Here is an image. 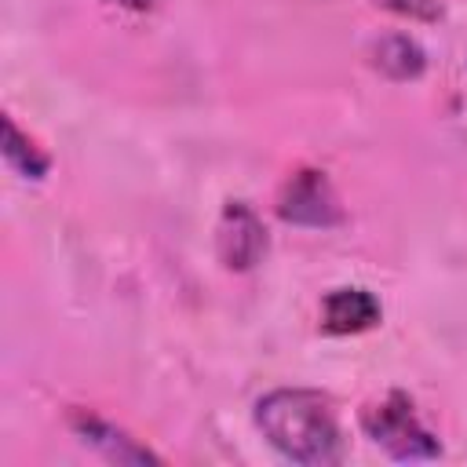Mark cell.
Returning a JSON list of instances; mask_svg holds the SVG:
<instances>
[{
	"label": "cell",
	"instance_id": "4",
	"mask_svg": "<svg viewBox=\"0 0 467 467\" xmlns=\"http://www.w3.org/2000/svg\"><path fill=\"white\" fill-rule=\"evenodd\" d=\"M215 248H219V259L226 270H252L263 252H266V226L263 219L234 201L223 208V219H219V234H215Z\"/></svg>",
	"mask_w": 467,
	"mask_h": 467
},
{
	"label": "cell",
	"instance_id": "3",
	"mask_svg": "<svg viewBox=\"0 0 467 467\" xmlns=\"http://www.w3.org/2000/svg\"><path fill=\"white\" fill-rule=\"evenodd\" d=\"M277 215L292 226H336L343 219L339 201L328 186V179L321 171H296L277 197Z\"/></svg>",
	"mask_w": 467,
	"mask_h": 467
},
{
	"label": "cell",
	"instance_id": "5",
	"mask_svg": "<svg viewBox=\"0 0 467 467\" xmlns=\"http://www.w3.org/2000/svg\"><path fill=\"white\" fill-rule=\"evenodd\" d=\"M379 321V303L365 288H336L321 303V328L332 336H354Z\"/></svg>",
	"mask_w": 467,
	"mask_h": 467
},
{
	"label": "cell",
	"instance_id": "7",
	"mask_svg": "<svg viewBox=\"0 0 467 467\" xmlns=\"http://www.w3.org/2000/svg\"><path fill=\"white\" fill-rule=\"evenodd\" d=\"M73 427L84 434V441H91L95 449H102V452H106L109 460H117V463H157V456H153L150 449H142L135 438L113 431L109 423H102V420H95V416L77 412V416H73Z\"/></svg>",
	"mask_w": 467,
	"mask_h": 467
},
{
	"label": "cell",
	"instance_id": "6",
	"mask_svg": "<svg viewBox=\"0 0 467 467\" xmlns=\"http://www.w3.org/2000/svg\"><path fill=\"white\" fill-rule=\"evenodd\" d=\"M372 66L390 80H416L427 66V55L412 36L390 33V36H379L372 44Z\"/></svg>",
	"mask_w": 467,
	"mask_h": 467
},
{
	"label": "cell",
	"instance_id": "10",
	"mask_svg": "<svg viewBox=\"0 0 467 467\" xmlns=\"http://www.w3.org/2000/svg\"><path fill=\"white\" fill-rule=\"evenodd\" d=\"M106 4H117V7H128V11H150V7H157V0H106Z\"/></svg>",
	"mask_w": 467,
	"mask_h": 467
},
{
	"label": "cell",
	"instance_id": "8",
	"mask_svg": "<svg viewBox=\"0 0 467 467\" xmlns=\"http://www.w3.org/2000/svg\"><path fill=\"white\" fill-rule=\"evenodd\" d=\"M4 157H7V164L18 168L26 179H44V171H47V157L15 128L11 117H4Z\"/></svg>",
	"mask_w": 467,
	"mask_h": 467
},
{
	"label": "cell",
	"instance_id": "9",
	"mask_svg": "<svg viewBox=\"0 0 467 467\" xmlns=\"http://www.w3.org/2000/svg\"><path fill=\"white\" fill-rule=\"evenodd\" d=\"M376 4L394 11V15L416 18V22H434L441 15V0H376Z\"/></svg>",
	"mask_w": 467,
	"mask_h": 467
},
{
	"label": "cell",
	"instance_id": "2",
	"mask_svg": "<svg viewBox=\"0 0 467 467\" xmlns=\"http://www.w3.org/2000/svg\"><path fill=\"white\" fill-rule=\"evenodd\" d=\"M361 423H365L368 438L379 449H387L394 460H434L441 452L438 438L416 420L412 401L398 390L390 398H383L379 405H368Z\"/></svg>",
	"mask_w": 467,
	"mask_h": 467
},
{
	"label": "cell",
	"instance_id": "1",
	"mask_svg": "<svg viewBox=\"0 0 467 467\" xmlns=\"http://www.w3.org/2000/svg\"><path fill=\"white\" fill-rule=\"evenodd\" d=\"M255 423L263 438L292 463L328 467V463H339L343 456L336 412L328 398L317 390L281 387V390L263 394L255 405Z\"/></svg>",
	"mask_w": 467,
	"mask_h": 467
}]
</instances>
